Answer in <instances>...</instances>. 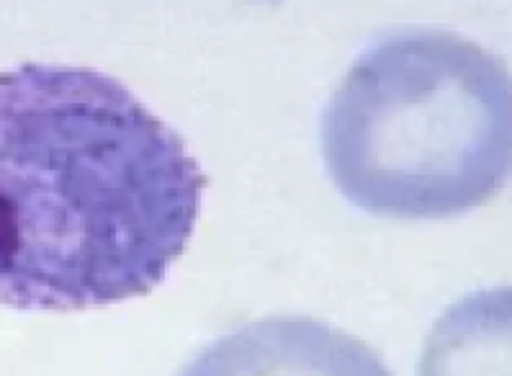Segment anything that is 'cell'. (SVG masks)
Here are the masks:
<instances>
[{
	"instance_id": "obj_2",
	"label": "cell",
	"mask_w": 512,
	"mask_h": 376,
	"mask_svg": "<svg viewBox=\"0 0 512 376\" xmlns=\"http://www.w3.org/2000/svg\"><path fill=\"white\" fill-rule=\"evenodd\" d=\"M340 194L368 214L446 219L512 176V75L446 31H402L363 52L322 116Z\"/></svg>"
},
{
	"instance_id": "obj_1",
	"label": "cell",
	"mask_w": 512,
	"mask_h": 376,
	"mask_svg": "<svg viewBox=\"0 0 512 376\" xmlns=\"http://www.w3.org/2000/svg\"><path fill=\"white\" fill-rule=\"evenodd\" d=\"M206 176L121 80L0 73V304L73 312L145 297L186 250Z\"/></svg>"
},
{
	"instance_id": "obj_3",
	"label": "cell",
	"mask_w": 512,
	"mask_h": 376,
	"mask_svg": "<svg viewBox=\"0 0 512 376\" xmlns=\"http://www.w3.org/2000/svg\"><path fill=\"white\" fill-rule=\"evenodd\" d=\"M178 376H392L356 335L314 317H263L211 340Z\"/></svg>"
},
{
	"instance_id": "obj_4",
	"label": "cell",
	"mask_w": 512,
	"mask_h": 376,
	"mask_svg": "<svg viewBox=\"0 0 512 376\" xmlns=\"http://www.w3.org/2000/svg\"><path fill=\"white\" fill-rule=\"evenodd\" d=\"M417 376H512V286L451 304L425 340Z\"/></svg>"
}]
</instances>
